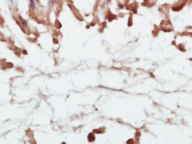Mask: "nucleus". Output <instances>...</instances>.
<instances>
[{
  "mask_svg": "<svg viewBox=\"0 0 192 144\" xmlns=\"http://www.w3.org/2000/svg\"><path fill=\"white\" fill-rule=\"evenodd\" d=\"M19 19L23 27H27V21H26V20H25L23 19V18H21L20 16H19Z\"/></svg>",
  "mask_w": 192,
  "mask_h": 144,
  "instance_id": "nucleus-1",
  "label": "nucleus"
},
{
  "mask_svg": "<svg viewBox=\"0 0 192 144\" xmlns=\"http://www.w3.org/2000/svg\"><path fill=\"white\" fill-rule=\"evenodd\" d=\"M30 6L33 9H34L36 8V3H35L34 0H30Z\"/></svg>",
  "mask_w": 192,
  "mask_h": 144,
  "instance_id": "nucleus-2",
  "label": "nucleus"
},
{
  "mask_svg": "<svg viewBox=\"0 0 192 144\" xmlns=\"http://www.w3.org/2000/svg\"><path fill=\"white\" fill-rule=\"evenodd\" d=\"M54 2H55V0H50V4L51 6H53V4H54Z\"/></svg>",
  "mask_w": 192,
  "mask_h": 144,
  "instance_id": "nucleus-3",
  "label": "nucleus"
},
{
  "mask_svg": "<svg viewBox=\"0 0 192 144\" xmlns=\"http://www.w3.org/2000/svg\"><path fill=\"white\" fill-rule=\"evenodd\" d=\"M9 1H10V3H11V4H14V0H9Z\"/></svg>",
  "mask_w": 192,
  "mask_h": 144,
  "instance_id": "nucleus-4",
  "label": "nucleus"
},
{
  "mask_svg": "<svg viewBox=\"0 0 192 144\" xmlns=\"http://www.w3.org/2000/svg\"><path fill=\"white\" fill-rule=\"evenodd\" d=\"M110 0H106L107 4H109V2H110Z\"/></svg>",
  "mask_w": 192,
  "mask_h": 144,
  "instance_id": "nucleus-5",
  "label": "nucleus"
}]
</instances>
